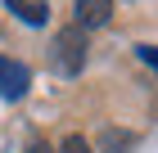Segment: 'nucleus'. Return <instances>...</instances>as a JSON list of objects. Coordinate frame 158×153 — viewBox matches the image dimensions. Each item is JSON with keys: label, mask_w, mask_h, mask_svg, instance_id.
Listing matches in <instances>:
<instances>
[{"label": "nucleus", "mask_w": 158, "mask_h": 153, "mask_svg": "<svg viewBox=\"0 0 158 153\" xmlns=\"http://www.w3.org/2000/svg\"><path fill=\"white\" fill-rule=\"evenodd\" d=\"M50 68L59 77H77L86 68V32L81 27H59L50 41Z\"/></svg>", "instance_id": "obj_1"}, {"label": "nucleus", "mask_w": 158, "mask_h": 153, "mask_svg": "<svg viewBox=\"0 0 158 153\" xmlns=\"http://www.w3.org/2000/svg\"><path fill=\"white\" fill-rule=\"evenodd\" d=\"M27 86H32V72H27V63L5 59V54H0V95H5V99H23V95H27Z\"/></svg>", "instance_id": "obj_2"}, {"label": "nucleus", "mask_w": 158, "mask_h": 153, "mask_svg": "<svg viewBox=\"0 0 158 153\" xmlns=\"http://www.w3.org/2000/svg\"><path fill=\"white\" fill-rule=\"evenodd\" d=\"M73 14H77L73 27H81V32H86V27H104L113 18V0H77Z\"/></svg>", "instance_id": "obj_3"}, {"label": "nucleus", "mask_w": 158, "mask_h": 153, "mask_svg": "<svg viewBox=\"0 0 158 153\" xmlns=\"http://www.w3.org/2000/svg\"><path fill=\"white\" fill-rule=\"evenodd\" d=\"M135 149H140L135 131H104L99 135V153H135Z\"/></svg>", "instance_id": "obj_4"}, {"label": "nucleus", "mask_w": 158, "mask_h": 153, "mask_svg": "<svg viewBox=\"0 0 158 153\" xmlns=\"http://www.w3.org/2000/svg\"><path fill=\"white\" fill-rule=\"evenodd\" d=\"M5 9L18 14V18H23V23H32V27H41V23L50 18V5H45V0H9Z\"/></svg>", "instance_id": "obj_5"}, {"label": "nucleus", "mask_w": 158, "mask_h": 153, "mask_svg": "<svg viewBox=\"0 0 158 153\" xmlns=\"http://www.w3.org/2000/svg\"><path fill=\"white\" fill-rule=\"evenodd\" d=\"M59 153H90V144H86L81 135H68V140L59 144Z\"/></svg>", "instance_id": "obj_6"}, {"label": "nucleus", "mask_w": 158, "mask_h": 153, "mask_svg": "<svg viewBox=\"0 0 158 153\" xmlns=\"http://www.w3.org/2000/svg\"><path fill=\"white\" fill-rule=\"evenodd\" d=\"M135 54H140V59H145V63H149V68H154V72H158V50H154V45H135Z\"/></svg>", "instance_id": "obj_7"}, {"label": "nucleus", "mask_w": 158, "mask_h": 153, "mask_svg": "<svg viewBox=\"0 0 158 153\" xmlns=\"http://www.w3.org/2000/svg\"><path fill=\"white\" fill-rule=\"evenodd\" d=\"M27 153H59V149H50L45 140H32V144H27Z\"/></svg>", "instance_id": "obj_8"}]
</instances>
